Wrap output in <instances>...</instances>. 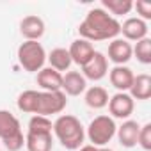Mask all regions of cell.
Masks as SVG:
<instances>
[{
    "label": "cell",
    "mask_w": 151,
    "mask_h": 151,
    "mask_svg": "<svg viewBox=\"0 0 151 151\" xmlns=\"http://www.w3.org/2000/svg\"><path fill=\"white\" fill-rule=\"evenodd\" d=\"M121 32V23L101 7H94L87 13L86 20L78 25V34L86 41H107L116 39Z\"/></svg>",
    "instance_id": "6da1fadb"
},
{
    "label": "cell",
    "mask_w": 151,
    "mask_h": 151,
    "mask_svg": "<svg viewBox=\"0 0 151 151\" xmlns=\"http://www.w3.org/2000/svg\"><path fill=\"white\" fill-rule=\"evenodd\" d=\"M53 133L66 149H80L86 139V132L80 119L69 114L57 117V121L53 123Z\"/></svg>",
    "instance_id": "7a4b0ae2"
},
{
    "label": "cell",
    "mask_w": 151,
    "mask_h": 151,
    "mask_svg": "<svg viewBox=\"0 0 151 151\" xmlns=\"http://www.w3.org/2000/svg\"><path fill=\"white\" fill-rule=\"evenodd\" d=\"M18 62L25 71L37 73L46 62V52L37 41H25L18 48Z\"/></svg>",
    "instance_id": "3957f363"
},
{
    "label": "cell",
    "mask_w": 151,
    "mask_h": 151,
    "mask_svg": "<svg viewBox=\"0 0 151 151\" xmlns=\"http://www.w3.org/2000/svg\"><path fill=\"white\" fill-rule=\"evenodd\" d=\"M116 123L112 117L109 116H98L94 117L91 123H89V128H87V137L89 140L93 142V146H105L112 140V137L116 135Z\"/></svg>",
    "instance_id": "277c9868"
},
{
    "label": "cell",
    "mask_w": 151,
    "mask_h": 151,
    "mask_svg": "<svg viewBox=\"0 0 151 151\" xmlns=\"http://www.w3.org/2000/svg\"><path fill=\"white\" fill-rule=\"evenodd\" d=\"M68 105V100H66V94L62 91H53V93H48V91H43L39 93L37 96V107H36V114L34 116H52V114H60Z\"/></svg>",
    "instance_id": "5b68a950"
},
{
    "label": "cell",
    "mask_w": 151,
    "mask_h": 151,
    "mask_svg": "<svg viewBox=\"0 0 151 151\" xmlns=\"http://www.w3.org/2000/svg\"><path fill=\"white\" fill-rule=\"evenodd\" d=\"M133 109H135V101L126 93H117L112 98H109V110L117 119H128L133 114Z\"/></svg>",
    "instance_id": "8992f818"
},
{
    "label": "cell",
    "mask_w": 151,
    "mask_h": 151,
    "mask_svg": "<svg viewBox=\"0 0 151 151\" xmlns=\"http://www.w3.org/2000/svg\"><path fill=\"white\" fill-rule=\"evenodd\" d=\"M107 73H109V60L100 52H94L91 60L82 68L84 78H89V80H101Z\"/></svg>",
    "instance_id": "52a82bcc"
},
{
    "label": "cell",
    "mask_w": 151,
    "mask_h": 151,
    "mask_svg": "<svg viewBox=\"0 0 151 151\" xmlns=\"http://www.w3.org/2000/svg\"><path fill=\"white\" fill-rule=\"evenodd\" d=\"M68 52H69L71 62H75V64H78L80 68H84L91 60V57L94 55V46H93V43H89V41L80 37V39H75L71 43Z\"/></svg>",
    "instance_id": "ba28073f"
},
{
    "label": "cell",
    "mask_w": 151,
    "mask_h": 151,
    "mask_svg": "<svg viewBox=\"0 0 151 151\" xmlns=\"http://www.w3.org/2000/svg\"><path fill=\"white\" fill-rule=\"evenodd\" d=\"M133 55L132 45L124 39H112V43L109 45V60H112L116 66H123L126 64Z\"/></svg>",
    "instance_id": "9c48e42d"
},
{
    "label": "cell",
    "mask_w": 151,
    "mask_h": 151,
    "mask_svg": "<svg viewBox=\"0 0 151 151\" xmlns=\"http://www.w3.org/2000/svg\"><path fill=\"white\" fill-rule=\"evenodd\" d=\"M86 78L84 75L78 71H68L66 75H62V93L68 96H80L86 91Z\"/></svg>",
    "instance_id": "30bf717a"
},
{
    "label": "cell",
    "mask_w": 151,
    "mask_h": 151,
    "mask_svg": "<svg viewBox=\"0 0 151 151\" xmlns=\"http://www.w3.org/2000/svg\"><path fill=\"white\" fill-rule=\"evenodd\" d=\"M20 32L27 41H37L45 34V22L36 14H29L22 20Z\"/></svg>",
    "instance_id": "8fae6325"
},
{
    "label": "cell",
    "mask_w": 151,
    "mask_h": 151,
    "mask_svg": "<svg viewBox=\"0 0 151 151\" xmlns=\"http://www.w3.org/2000/svg\"><path fill=\"white\" fill-rule=\"evenodd\" d=\"M109 78H110V84H112L119 93H126V91H130V87H132V82H133V78H135V75H133V71H132L130 68H126V66H116V68L110 69Z\"/></svg>",
    "instance_id": "7c38bea8"
},
{
    "label": "cell",
    "mask_w": 151,
    "mask_h": 151,
    "mask_svg": "<svg viewBox=\"0 0 151 151\" xmlns=\"http://www.w3.org/2000/svg\"><path fill=\"white\" fill-rule=\"evenodd\" d=\"M124 41H140L147 36V23L140 18H128L121 25Z\"/></svg>",
    "instance_id": "4fadbf2b"
},
{
    "label": "cell",
    "mask_w": 151,
    "mask_h": 151,
    "mask_svg": "<svg viewBox=\"0 0 151 151\" xmlns=\"http://www.w3.org/2000/svg\"><path fill=\"white\" fill-rule=\"evenodd\" d=\"M37 86L48 93L60 91L62 89V73L52 68H43L41 71H37Z\"/></svg>",
    "instance_id": "5bb4252c"
},
{
    "label": "cell",
    "mask_w": 151,
    "mask_h": 151,
    "mask_svg": "<svg viewBox=\"0 0 151 151\" xmlns=\"http://www.w3.org/2000/svg\"><path fill=\"white\" fill-rule=\"evenodd\" d=\"M139 130H140V124H139L137 121H132V119L124 121V123L116 130L117 139H119V144H121L123 147H133V146H137Z\"/></svg>",
    "instance_id": "9a60e30c"
},
{
    "label": "cell",
    "mask_w": 151,
    "mask_h": 151,
    "mask_svg": "<svg viewBox=\"0 0 151 151\" xmlns=\"http://www.w3.org/2000/svg\"><path fill=\"white\" fill-rule=\"evenodd\" d=\"M130 96L133 100H149L151 98V77L146 73L137 75L130 87Z\"/></svg>",
    "instance_id": "2e32d148"
},
{
    "label": "cell",
    "mask_w": 151,
    "mask_h": 151,
    "mask_svg": "<svg viewBox=\"0 0 151 151\" xmlns=\"http://www.w3.org/2000/svg\"><path fill=\"white\" fill-rule=\"evenodd\" d=\"M25 146L29 151H52V133H27Z\"/></svg>",
    "instance_id": "e0dca14e"
},
{
    "label": "cell",
    "mask_w": 151,
    "mask_h": 151,
    "mask_svg": "<svg viewBox=\"0 0 151 151\" xmlns=\"http://www.w3.org/2000/svg\"><path fill=\"white\" fill-rule=\"evenodd\" d=\"M46 59L50 62V68L59 71V73L69 69V66H71V57H69V52L66 48H53Z\"/></svg>",
    "instance_id": "ac0fdd59"
},
{
    "label": "cell",
    "mask_w": 151,
    "mask_h": 151,
    "mask_svg": "<svg viewBox=\"0 0 151 151\" xmlns=\"http://www.w3.org/2000/svg\"><path fill=\"white\" fill-rule=\"evenodd\" d=\"M20 130V121L9 110H0V139L4 140Z\"/></svg>",
    "instance_id": "d6986e66"
},
{
    "label": "cell",
    "mask_w": 151,
    "mask_h": 151,
    "mask_svg": "<svg viewBox=\"0 0 151 151\" xmlns=\"http://www.w3.org/2000/svg\"><path fill=\"white\" fill-rule=\"evenodd\" d=\"M86 103L91 109H103V107H107L109 105V93H107V89H103L100 86H94V87L87 89Z\"/></svg>",
    "instance_id": "ffe728a7"
},
{
    "label": "cell",
    "mask_w": 151,
    "mask_h": 151,
    "mask_svg": "<svg viewBox=\"0 0 151 151\" xmlns=\"http://www.w3.org/2000/svg\"><path fill=\"white\" fill-rule=\"evenodd\" d=\"M103 4V11L110 13V16H121V14H128L133 9V2L132 0H101Z\"/></svg>",
    "instance_id": "44dd1931"
},
{
    "label": "cell",
    "mask_w": 151,
    "mask_h": 151,
    "mask_svg": "<svg viewBox=\"0 0 151 151\" xmlns=\"http://www.w3.org/2000/svg\"><path fill=\"white\" fill-rule=\"evenodd\" d=\"M37 96L39 93L37 91H23L20 96H18V109L22 112H27V114H36V107H37Z\"/></svg>",
    "instance_id": "7402d4cb"
},
{
    "label": "cell",
    "mask_w": 151,
    "mask_h": 151,
    "mask_svg": "<svg viewBox=\"0 0 151 151\" xmlns=\"http://www.w3.org/2000/svg\"><path fill=\"white\" fill-rule=\"evenodd\" d=\"M132 50H133V55L137 57L139 62H142V64H151V39L144 37V39L137 41V45H135Z\"/></svg>",
    "instance_id": "603a6c76"
},
{
    "label": "cell",
    "mask_w": 151,
    "mask_h": 151,
    "mask_svg": "<svg viewBox=\"0 0 151 151\" xmlns=\"http://www.w3.org/2000/svg\"><path fill=\"white\" fill-rule=\"evenodd\" d=\"M53 124L45 116H32L29 121V133H52Z\"/></svg>",
    "instance_id": "cb8c5ba5"
},
{
    "label": "cell",
    "mask_w": 151,
    "mask_h": 151,
    "mask_svg": "<svg viewBox=\"0 0 151 151\" xmlns=\"http://www.w3.org/2000/svg\"><path fill=\"white\" fill-rule=\"evenodd\" d=\"M2 142H4V146H6L7 151H20V149L23 147V144H25V137H23V133H22V130H20V132L13 133L11 137L4 139Z\"/></svg>",
    "instance_id": "d4e9b609"
},
{
    "label": "cell",
    "mask_w": 151,
    "mask_h": 151,
    "mask_svg": "<svg viewBox=\"0 0 151 151\" xmlns=\"http://www.w3.org/2000/svg\"><path fill=\"white\" fill-rule=\"evenodd\" d=\"M137 144H139L142 149H146V151L151 149V123L140 126V130H139V137H137Z\"/></svg>",
    "instance_id": "484cf974"
},
{
    "label": "cell",
    "mask_w": 151,
    "mask_h": 151,
    "mask_svg": "<svg viewBox=\"0 0 151 151\" xmlns=\"http://www.w3.org/2000/svg\"><path fill=\"white\" fill-rule=\"evenodd\" d=\"M133 9L137 11V18H140V20H149L151 18V4L149 2H146V0H137V2L133 4Z\"/></svg>",
    "instance_id": "4316f807"
},
{
    "label": "cell",
    "mask_w": 151,
    "mask_h": 151,
    "mask_svg": "<svg viewBox=\"0 0 151 151\" xmlns=\"http://www.w3.org/2000/svg\"><path fill=\"white\" fill-rule=\"evenodd\" d=\"M78 151H98V147H96V146H93V144H87V146H82Z\"/></svg>",
    "instance_id": "83f0119b"
},
{
    "label": "cell",
    "mask_w": 151,
    "mask_h": 151,
    "mask_svg": "<svg viewBox=\"0 0 151 151\" xmlns=\"http://www.w3.org/2000/svg\"><path fill=\"white\" fill-rule=\"evenodd\" d=\"M98 151H112V149H109V147H98Z\"/></svg>",
    "instance_id": "f1b7e54d"
},
{
    "label": "cell",
    "mask_w": 151,
    "mask_h": 151,
    "mask_svg": "<svg viewBox=\"0 0 151 151\" xmlns=\"http://www.w3.org/2000/svg\"><path fill=\"white\" fill-rule=\"evenodd\" d=\"M0 151H2V149H0Z\"/></svg>",
    "instance_id": "f546056e"
}]
</instances>
